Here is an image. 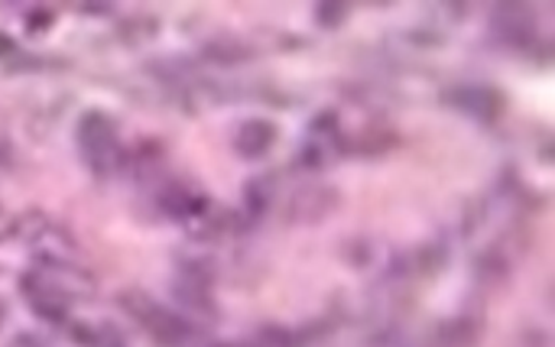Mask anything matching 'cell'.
<instances>
[{
	"label": "cell",
	"mask_w": 555,
	"mask_h": 347,
	"mask_svg": "<svg viewBox=\"0 0 555 347\" xmlns=\"http://www.w3.org/2000/svg\"><path fill=\"white\" fill-rule=\"evenodd\" d=\"M75 146H78V156L94 179H114L117 172H124L127 143L120 137V124L107 111L91 107L78 117Z\"/></svg>",
	"instance_id": "6da1fadb"
},
{
	"label": "cell",
	"mask_w": 555,
	"mask_h": 347,
	"mask_svg": "<svg viewBox=\"0 0 555 347\" xmlns=\"http://www.w3.org/2000/svg\"><path fill=\"white\" fill-rule=\"evenodd\" d=\"M120 309L156 342L159 347H202L205 335L195 322L182 319L179 312L166 309L143 290H127L120 293Z\"/></svg>",
	"instance_id": "7a4b0ae2"
},
{
	"label": "cell",
	"mask_w": 555,
	"mask_h": 347,
	"mask_svg": "<svg viewBox=\"0 0 555 347\" xmlns=\"http://www.w3.org/2000/svg\"><path fill=\"white\" fill-rule=\"evenodd\" d=\"M13 237L36 257V264H75L78 257L75 234L46 211H23L13 221Z\"/></svg>",
	"instance_id": "3957f363"
},
{
	"label": "cell",
	"mask_w": 555,
	"mask_h": 347,
	"mask_svg": "<svg viewBox=\"0 0 555 347\" xmlns=\"http://www.w3.org/2000/svg\"><path fill=\"white\" fill-rule=\"evenodd\" d=\"M348 153V133L341 130V120L335 111H319L312 124L306 127L302 146H299V163L306 169H328Z\"/></svg>",
	"instance_id": "277c9868"
},
{
	"label": "cell",
	"mask_w": 555,
	"mask_h": 347,
	"mask_svg": "<svg viewBox=\"0 0 555 347\" xmlns=\"http://www.w3.org/2000/svg\"><path fill=\"white\" fill-rule=\"evenodd\" d=\"M20 296L29 306V312L39 316L42 322H49V325H68L72 322V303L36 267H29L20 277Z\"/></svg>",
	"instance_id": "5b68a950"
},
{
	"label": "cell",
	"mask_w": 555,
	"mask_h": 347,
	"mask_svg": "<svg viewBox=\"0 0 555 347\" xmlns=\"http://www.w3.org/2000/svg\"><path fill=\"white\" fill-rule=\"evenodd\" d=\"M442 101L472 117V120H481V124H494L501 114H504V94L494 88V85H485V81H462V85H452Z\"/></svg>",
	"instance_id": "8992f818"
},
{
	"label": "cell",
	"mask_w": 555,
	"mask_h": 347,
	"mask_svg": "<svg viewBox=\"0 0 555 347\" xmlns=\"http://www.w3.org/2000/svg\"><path fill=\"white\" fill-rule=\"evenodd\" d=\"M156 211L159 215H166L169 221H189L192 215H198L211 198L205 195V189L198 185V182H192V179H182V176H176V179H163L159 185H156Z\"/></svg>",
	"instance_id": "52a82bcc"
},
{
	"label": "cell",
	"mask_w": 555,
	"mask_h": 347,
	"mask_svg": "<svg viewBox=\"0 0 555 347\" xmlns=\"http://www.w3.org/2000/svg\"><path fill=\"white\" fill-rule=\"evenodd\" d=\"M491 33L498 36V42L514 46V49H530L537 42V16L530 7L524 3H507V7H494L491 13Z\"/></svg>",
	"instance_id": "ba28073f"
},
{
	"label": "cell",
	"mask_w": 555,
	"mask_h": 347,
	"mask_svg": "<svg viewBox=\"0 0 555 347\" xmlns=\"http://www.w3.org/2000/svg\"><path fill=\"white\" fill-rule=\"evenodd\" d=\"M276 124L267 120V117H247V120H237L234 130H231V146L241 159H263L273 146H276Z\"/></svg>",
	"instance_id": "9c48e42d"
},
{
	"label": "cell",
	"mask_w": 555,
	"mask_h": 347,
	"mask_svg": "<svg viewBox=\"0 0 555 347\" xmlns=\"http://www.w3.org/2000/svg\"><path fill=\"white\" fill-rule=\"evenodd\" d=\"M338 208V192L332 185H306L289 202V221L296 224H319Z\"/></svg>",
	"instance_id": "30bf717a"
},
{
	"label": "cell",
	"mask_w": 555,
	"mask_h": 347,
	"mask_svg": "<svg viewBox=\"0 0 555 347\" xmlns=\"http://www.w3.org/2000/svg\"><path fill=\"white\" fill-rule=\"evenodd\" d=\"M182 228H185V234L195 244H215L231 228V215L224 208H218L215 202H208L198 215H192L189 221H182Z\"/></svg>",
	"instance_id": "8fae6325"
},
{
	"label": "cell",
	"mask_w": 555,
	"mask_h": 347,
	"mask_svg": "<svg viewBox=\"0 0 555 347\" xmlns=\"http://www.w3.org/2000/svg\"><path fill=\"white\" fill-rule=\"evenodd\" d=\"M72 338L81 347H124V338L107 322H68Z\"/></svg>",
	"instance_id": "7c38bea8"
},
{
	"label": "cell",
	"mask_w": 555,
	"mask_h": 347,
	"mask_svg": "<svg viewBox=\"0 0 555 347\" xmlns=\"http://www.w3.org/2000/svg\"><path fill=\"white\" fill-rule=\"evenodd\" d=\"M481 338V319L468 316V319H449L442 322L436 342L439 347H472Z\"/></svg>",
	"instance_id": "4fadbf2b"
},
{
	"label": "cell",
	"mask_w": 555,
	"mask_h": 347,
	"mask_svg": "<svg viewBox=\"0 0 555 347\" xmlns=\"http://www.w3.org/2000/svg\"><path fill=\"white\" fill-rule=\"evenodd\" d=\"M270 179H250L247 185H244V211H247V218L250 221H260L263 215H267V208H270Z\"/></svg>",
	"instance_id": "5bb4252c"
},
{
	"label": "cell",
	"mask_w": 555,
	"mask_h": 347,
	"mask_svg": "<svg viewBox=\"0 0 555 347\" xmlns=\"http://www.w3.org/2000/svg\"><path fill=\"white\" fill-rule=\"evenodd\" d=\"M254 347H296V335L283 325H263L254 335Z\"/></svg>",
	"instance_id": "9a60e30c"
},
{
	"label": "cell",
	"mask_w": 555,
	"mask_h": 347,
	"mask_svg": "<svg viewBox=\"0 0 555 347\" xmlns=\"http://www.w3.org/2000/svg\"><path fill=\"white\" fill-rule=\"evenodd\" d=\"M341 20H348V3H319L315 7V23L325 29H335Z\"/></svg>",
	"instance_id": "2e32d148"
},
{
	"label": "cell",
	"mask_w": 555,
	"mask_h": 347,
	"mask_svg": "<svg viewBox=\"0 0 555 347\" xmlns=\"http://www.w3.org/2000/svg\"><path fill=\"white\" fill-rule=\"evenodd\" d=\"M52 26V10L49 7H36L29 16H26V33L29 36H39V33H46Z\"/></svg>",
	"instance_id": "e0dca14e"
},
{
	"label": "cell",
	"mask_w": 555,
	"mask_h": 347,
	"mask_svg": "<svg viewBox=\"0 0 555 347\" xmlns=\"http://www.w3.org/2000/svg\"><path fill=\"white\" fill-rule=\"evenodd\" d=\"M7 347H46V342L36 338V335H29V332H23V335H13Z\"/></svg>",
	"instance_id": "ac0fdd59"
},
{
	"label": "cell",
	"mask_w": 555,
	"mask_h": 347,
	"mask_svg": "<svg viewBox=\"0 0 555 347\" xmlns=\"http://www.w3.org/2000/svg\"><path fill=\"white\" fill-rule=\"evenodd\" d=\"M13 221H16V218H13L7 208H0V244L13 234Z\"/></svg>",
	"instance_id": "d6986e66"
},
{
	"label": "cell",
	"mask_w": 555,
	"mask_h": 347,
	"mask_svg": "<svg viewBox=\"0 0 555 347\" xmlns=\"http://www.w3.org/2000/svg\"><path fill=\"white\" fill-rule=\"evenodd\" d=\"M10 52H13V39H10L7 33H0V59L10 55Z\"/></svg>",
	"instance_id": "ffe728a7"
},
{
	"label": "cell",
	"mask_w": 555,
	"mask_h": 347,
	"mask_svg": "<svg viewBox=\"0 0 555 347\" xmlns=\"http://www.w3.org/2000/svg\"><path fill=\"white\" fill-rule=\"evenodd\" d=\"M81 10H85V13H107V10H111V3H85Z\"/></svg>",
	"instance_id": "44dd1931"
},
{
	"label": "cell",
	"mask_w": 555,
	"mask_h": 347,
	"mask_svg": "<svg viewBox=\"0 0 555 347\" xmlns=\"http://www.w3.org/2000/svg\"><path fill=\"white\" fill-rule=\"evenodd\" d=\"M202 347H231V345H215V342H205Z\"/></svg>",
	"instance_id": "7402d4cb"
},
{
	"label": "cell",
	"mask_w": 555,
	"mask_h": 347,
	"mask_svg": "<svg viewBox=\"0 0 555 347\" xmlns=\"http://www.w3.org/2000/svg\"><path fill=\"white\" fill-rule=\"evenodd\" d=\"M3 316H7V312H3V306H0V325H3Z\"/></svg>",
	"instance_id": "603a6c76"
}]
</instances>
